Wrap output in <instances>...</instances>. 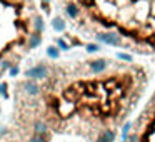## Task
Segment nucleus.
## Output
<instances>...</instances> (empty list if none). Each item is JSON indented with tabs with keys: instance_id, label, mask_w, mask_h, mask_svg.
Masks as SVG:
<instances>
[{
	"instance_id": "13",
	"label": "nucleus",
	"mask_w": 155,
	"mask_h": 142,
	"mask_svg": "<svg viewBox=\"0 0 155 142\" xmlns=\"http://www.w3.org/2000/svg\"><path fill=\"white\" fill-rule=\"evenodd\" d=\"M8 72H10V77H17L18 72H20V69H18L17 65H12V67L8 69Z\"/></svg>"
},
{
	"instance_id": "3",
	"label": "nucleus",
	"mask_w": 155,
	"mask_h": 142,
	"mask_svg": "<svg viewBox=\"0 0 155 142\" xmlns=\"http://www.w3.org/2000/svg\"><path fill=\"white\" fill-rule=\"evenodd\" d=\"M22 87H24V90L27 92L28 95H38L42 92L40 85L37 84V80H30V79H27V80L22 84Z\"/></svg>"
},
{
	"instance_id": "12",
	"label": "nucleus",
	"mask_w": 155,
	"mask_h": 142,
	"mask_svg": "<svg viewBox=\"0 0 155 142\" xmlns=\"http://www.w3.org/2000/svg\"><path fill=\"white\" fill-rule=\"evenodd\" d=\"M57 45H58V50H68V45L65 40H62V39H58L57 40Z\"/></svg>"
},
{
	"instance_id": "7",
	"label": "nucleus",
	"mask_w": 155,
	"mask_h": 142,
	"mask_svg": "<svg viewBox=\"0 0 155 142\" xmlns=\"http://www.w3.org/2000/svg\"><path fill=\"white\" fill-rule=\"evenodd\" d=\"M47 55L48 59H58V55H60V50H58V47H54V45H50V47L47 49Z\"/></svg>"
},
{
	"instance_id": "6",
	"label": "nucleus",
	"mask_w": 155,
	"mask_h": 142,
	"mask_svg": "<svg viewBox=\"0 0 155 142\" xmlns=\"http://www.w3.org/2000/svg\"><path fill=\"white\" fill-rule=\"evenodd\" d=\"M65 12H67V15L70 19H77L78 15H80V8H78L75 4H68L67 7H65Z\"/></svg>"
},
{
	"instance_id": "11",
	"label": "nucleus",
	"mask_w": 155,
	"mask_h": 142,
	"mask_svg": "<svg viewBox=\"0 0 155 142\" xmlns=\"http://www.w3.org/2000/svg\"><path fill=\"white\" fill-rule=\"evenodd\" d=\"M42 30H44V20H42V19H37V20H35V32L40 34Z\"/></svg>"
},
{
	"instance_id": "16",
	"label": "nucleus",
	"mask_w": 155,
	"mask_h": 142,
	"mask_svg": "<svg viewBox=\"0 0 155 142\" xmlns=\"http://www.w3.org/2000/svg\"><path fill=\"white\" fill-rule=\"evenodd\" d=\"M8 142H17V140H8Z\"/></svg>"
},
{
	"instance_id": "5",
	"label": "nucleus",
	"mask_w": 155,
	"mask_h": 142,
	"mask_svg": "<svg viewBox=\"0 0 155 142\" xmlns=\"http://www.w3.org/2000/svg\"><path fill=\"white\" fill-rule=\"evenodd\" d=\"M42 44V35L40 34H32V35H28V42H27V47L28 49H37L38 45Z\"/></svg>"
},
{
	"instance_id": "14",
	"label": "nucleus",
	"mask_w": 155,
	"mask_h": 142,
	"mask_svg": "<svg viewBox=\"0 0 155 142\" xmlns=\"http://www.w3.org/2000/svg\"><path fill=\"white\" fill-rule=\"evenodd\" d=\"M12 67V64L8 60H4V62H0V69H2V70H8V69Z\"/></svg>"
},
{
	"instance_id": "1",
	"label": "nucleus",
	"mask_w": 155,
	"mask_h": 142,
	"mask_svg": "<svg viewBox=\"0 0 155 142\" xmlns=\"http://www.w3.org/2000/svg\"><path fill=\"white\" fill-rule=\"evenodd\" d=\"M47 75H48V69L45 64H37L34 67L27 69V72H25V77L30 79V80H42Z\"/></svg>"
},
{
	"instance_id": "10",
	"label": "nucleus",
	"mask_w": 155,
	"mask_h": 142,
	"mask_svg": "<svg viewBox=\"0 0 155 142\" xmlns=\"http://www.w3.org/2000/svg\"><path fill=\"white\" fill-rule=\"evenodd\" d=\"M0 94H2L4 99H8V85H7V82H2V84H0Z\"/></svg>"
},
{
	"instance_id": "15",
	"label": "nucleus",
	"mask_w": 155,
	"mask_h": 142,
	"mask_svg": "<svg viewBox=\"0 0 155 142\" xmlns=\"http://www.w3.org/2000/svg\"><path fill=\"white\" fill-rule=\"evenodd\" d=\"M97 50H98V45H95V44L87 45V52H97Z\"/></svg>"
},
{
	"instance_id": "9",
	"label": "nucleus",
	"mask_w": 155,
	"mask_h": 142,
	"mask_svg": "<svg viewBox=\"0 0 155 142\" xmlns=\"http://www.w3.org/2000/svg\"><path fill=\"white\" fill-rule=\"evenodd\" d=\"M52 25H54V29H55L57 32L65 30V22L62 20V19H55V20H54V24H52Z\"/></svg>"
},
{
	"instance_id": "8",
	"label": "nucleus",
	"mask_w": 155,
	"mask_h": 142,
	"mask_svg": "<svg viewBox=\"0 0 155 142\" xmlns=\"http://www.w3.org/2000/svg\"><path fill=\"white\" fill-rule=\"evenodd\" d=\"M48 139H50V134H47V135H35L34 134L27 142H48Z\"/></svg>"
},
{
	"instance_id": "2",
	"label": "nucleus",
	"mask_w": 155,
	"mask_h": 142,
	"mask_svg": "<svg viewBox=\"0 0 155 142\" xmlns=\"http://www.w3.org/2000/svg\"><path fill=\"white\" fill-rule=\"evenodd\" d=\"M108 67V60L107 59H95V60H88V69L92 74H102L105 72Z\"/></svg>"
},
{
	"instance_id": "4",
	"label": "nucleus",
	"mask_w": 155,
	"mask_h": 142,
	"mask_svg": "<svg viewBox=\"0 0 155 142\" xmlns=\"http://www.w3.org/2000/svg\"><path fill=\"white\" fill-rule=\"evenodd\" d=\"M32 129H34L35 135H47L48 134V124L45 120H42V119L35 120L34 125H32Z\"/></svg>"
},
{
	"instance_id": "17",
	"label": "nucleus",
	"mask_w": 155,
	"mask_h": 142,
	"mask_svg": "<svg viewBox=\"0 0 155 142\" xmlns=\"http://www.w3.org/2000/svg\"><path fill=\"white\" fill-rule=\"evenodd\" d=\"M44 2H48V0H44Z\"/></svg>"
}]
</instances>
